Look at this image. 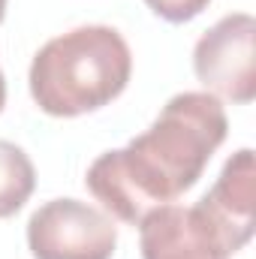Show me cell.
I'll list each match as a JSON object with an SVG mask.
<instances>
[{
    "instance_id": "1",
    "label": "cell",
    "mask_w": 256,
    "mask_h": 259,
    "mask_svg": "<svg viewBox=\"0 0 256 259\" xmlns=\"http://www.w3.org/2000/svg\"><path fill=\"white\" fill-rule=\"evenodd\" d=\"M226 130V112L214 94H178L127 148L100 154L84 184L112 217L139 226L154 208L175 202L202 178Z\"/></svg>"
},
{
    "instance_id": "2",
    "label": "cell",
    "mask_w": 256,
    "mask_h": 259,
    "mask_svg": "<svg viewBox=\"0 0 256 259\" xmlns=\"http://www.w3.org/2000/svg\"><path fill=\"white\" fill-rule=\"evenodd\" d=\"M133 55L124 36L88 24L49 39L30 64V94L46 115L75 118L109 106L130 81Z\"/></svg>"
},
{
    "instance_id": "3",
    "label": "cell",
    "mask_w": 256,
    "mask_h": 259,
    "mask_svg": "<svg viewBox=\"0 0 256 259\" xmlns=\"http://www.w3.org/2000/svg\"><path fill=\"white\" fill-rule=\"evenodd\" d=\"M115 244L112 217L78 199H52L27 220V247L36 259H112Z\"/></svg>"
},
{
    "instance_id": "4",
    "label": "cell",
    "mask_w": 256,
    "mask_h": 259,
    "mask_svg": "<svg viewBox=\"0 0 256 259\" xmlns=\"http://www.w3.org/2000/svg\"><path fill=\"white\" fill-rule=\"evenodd\" d=\"M256 21L247 12H232L220 18L193 49L196 78L229 103H250L256 97V58H253Z\"/></svg>"
},
{
    "instance_id": "5",
    "label": "cell",
    "mask_w": 256,
    "mask_h": 259,
    "mask_svg": "<svg viewBox=\"0 0 256 259\" xmlns=\"http://www.w3.org/2000/svg\"><path fill=\"white\" fill-rule=\"evenodd\" d=\"M193 208L229 256L241 250L253 238V151L241 148L232 154L214 187Z\"/></svg>"
},
{
    "instance_id": "6",
    "label": "cell",
    "mask_w": 256,
    "mask_h": 259,
    "mask_svg": "<svg viewBox=\"0 0 256 259\" xmlns=\"http://www.w3.org/2000/svg\"><path fill=\"white\" fill-rule=\"evenodd\" d=\"M145 259H229L196 208L160 205L139 223Z\"/></svg>"
},
{
    "instance_id": "7",
    "label": "cell",
    "mask_w": 256,
    "mask_h": 259,
    "mask_svg": "<svg viewBox=\"0 0 256 259\" xmlns=\"http://www.w3.org/2000/svg\"><path fill=\"white\" fill-rule=\"evenodd\" d=\"M36 187V172H33V163L30 157L0 139V217H12Z\"/></svg>"
},
{
    "instance_id": "8",
    "label": "cell",
    "mask_w": 256,
    "mask_h": 259,
    "mask_svg": "<svg viewBox=\"0 0 256 259\" xmlns=\"http://www.w3.org/2000/svg\"><path fill=\"white\" fill-rule=\"evenodd\" d=\"M160 18H166V21H172V24H181V21H190L196 18L211 0H145Z\"/></svg>"
},
{
    "instance_id": "9",
    "label": "cell",
    "mask_w": 256,
    "mask_h": 259,
    "mask_svg": "<svg viewBox=\"0 0 256 259\" xmlns=\"http://www.w3.org/2000/svg\"><path fill=\"white\" fill-rule=\"evenodd\" d=\"M3 106H6V78L0 72V112H3Z\"/></svg>"
},
{
    "instance_id": "10",
    "label": "cell",
    "mask_w": 256,
    "mask_h": 259,
    "mask_svg": "<svg viewBox=\"0 0 256 259\" xmlns=\"http://www.w3.org/2000/svg\"><path fill=\"white\" fill-rule=\"evenodd\" d=\"M3 15H6V0H0V21H3Z\"/></svg>"
}]
</instances>
